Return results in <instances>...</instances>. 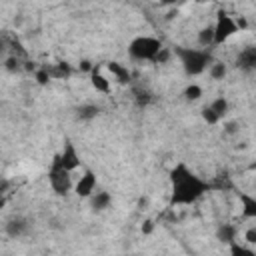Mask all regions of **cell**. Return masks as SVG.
Masks as SVG:
<instances>
[{"mask_svg":"<svg viewBox=\"0 0 256 256\" xmlns=\"http://www.w3.org/2000/svg\"><path fill=\"white\" fill-rule=\"evenodd\" d=\"M162 44L160 40L152 38V36H138L130 42V56L136 60H154V56L160 52Z\"/></svg>","mask_w":256,"mask_h":256,"instance_id":"obj_1","label":"cell"},{"mask_svg":"<svg viewBox=\"0 0 256 256\" xmlns=\"http://www.w3.org/2000/svg\"><path fill=\"white\" fill-rule=\"evenodd\" d=\"M176 182V188H174V202H192L200 192H202V186L196 178L192 176H184V178H174Z\"/></svg>","mask_w":256,"mask_h":256,"instance_id":"obj_2","label":"cell"},{"mask_svg":"<svg viewBox=\"0 0 256 256\" xmlns=\"http://www.w3.org/2000/svg\"><path fill=\"white\" fill-rule=\"evenodd\" d=\"M212 28H214V44H222V42H226L232 34L238 32L236 22H234V16H230V14H226V12H220V14H218V18H216V22L212 24Z\"/></svg>","mask_w":256,"mask_h":256,"instance_id":"obj_3","label":"cell"},{"mask_svg":"<svg viewBox=\"0 0 256 256\" xmlns=\"http://www.w3.org/2000/svg\"><path fill=\"white\" fill-rule=\"evenodd\" d=\"M50 186L56 194H66L70 188H72V178H70V172L64 170V168H58L54 166V170L50 172Z\"/></svg>","mask_w":256,"mask_h":256,"instance_id":"obj_4","label":"cell"},{"mask_svg":"<svg viewBox=\"0 0 256 256\" xmlns=\"http://www.w3.org/2000/svg\"><path fill=\"white\" fill-rule=\"evenodd\" d=\"M94 188H96V176H94L90 170H86V172L78 178V182L74 184V192H76L80 198L92 196V194H94Z\"/></svg>","mask_w":256,"mask_h":256,"instance_id":"obj_5","label":"cell"},{"mask_svg":"<svg viewBox=\"0 0 256 256\" xmlns=\"http://www.w3.org/2000/svg\"><path fill=\"white\" fill-rule=\"evenodd\" d=\"M188 54H190V60H184L186 72L196 74V72L204 70V66H206V54H202V52H188Z\"/></svg>","mask_w":256,"mask_h":256,"instance_id":"obj_6","label":"cell"},{"mask_svg":"<svg viewBox=\"0 0 256 256\" xmlns=\"http://www.w3.org/2000/svg\"><path fill=\"white\" fill-rule=\"evenodd\" d=\"M108 70L112 72V76H114L120 84H126V82L130 80V72H128V68H124L120 62H110V64H108Z\"/></svg>","mask_w":256,"mask_h":256,"instance_id":"obj_7","label":"cell"},{"mask_svg":"<svg viewBox=\"0 0 256 256\" xmlns=\"http://www.w3.org/2000/svg\"><path fill=\"white\" fill-rule=\"evenodd\" d=\"M90 82H92V86H94L98 92H102V94H108L110 88H112V86H110V80H108L104 74L96 72V70L92 72V80H90Z\"/></svg>","mask_w":256,"mask_h":256,"instance_id":"obj_8","label":"cell"},{"mask_svg":"<svg viewBox=\"0 0 256 256\" xmlns=\"http://www.w3.org/2000/svg\"><path fill=\"white\" fill-rule=\"evenodd\" d=\"M110 194L108 192H96V194H92V208L94 210H104V208H108V204H110Z\"/></svg>","mask_w":256,"mask_h":256,"instance_id":"obj_9","label":"cell"},{"mask_svg":"<svg viewBox=\"0 0 256 256\" xmlns=\"http://www.w3.org/2000/svg\"><path fill=\"white\" fill-rule=\"evenodd\" d=\"M198 44L200 46H210V44H214V28L212 26H204L200 32H198Z\"/></svg>","mask_w":256,"mask_h":256,"instance_id":"obj_10","label":"cell"},{"mask_svg":"<svg viewBox=\"0 0 256 256\" xmlns=\"http://www.w3.org/2000/svg\"><path fill=\"white\" fill-rule=\"evenodd\" d=\"M26 228H28V226H26V222L18 218V220H10V222H8L6 232H8L10 236H22V234L26 232Z\"/></svg>","mask_w":256,"mask_h":256,"instance_id":"obj_11","label":"cell"},{"mask_svg":"<svg viewBox=\"0 0 256 256\" xmlns=\"http://www.w3.org/2000/svg\"><path fill=\"white\" fill-rule=\"evenodd\" d=\"M230 254H232V256H256L252 248H248V246H244V244H238L236 240L230 242Z\"/></svg>","mask_w":256,"mask_h":256,"instance_id":"obj_12","label":"cell"},{"mask_svg":"<svg viewBox=\"0 0 256 256\" xmlns=\"http://www.w3.org/2000/svg\"><path fill=\"white\" fill-rule=\"evenodd\" d=\"M208 108H210V110H212L216 116H220V118H222V116L228 112V102H226L224 98H216V100H214V102H212Z\"/></svg>","mask_w":256,"mask_h":256,"instance_id":"obj_13","label":"cell"},{"mask_svg":"<svg viewBox=\"0 0 256 256\" xmlns=\"http://www.w3.org/2000/svg\"><path fill=\"white\" fill-rule=\"evenodd\" d=\"M210 76H212L214 80H222V78L226 76V64H224V62H214V64H210Z\"/></svg>","mask_w":256,"mask_h":256,"instance_id":"obj_14","label":"cell"},{"mask_svg":"<svg viewBox=\"0 0 256 256\" xmlns=\"http://www.w3.org/2000/svg\"><path fill=\"white\" fill-rule=\"evenodd\" d=\"M184 96H186L188 100H198V98L202 96V88H200L198 84H190V86H186Z\"/></svg>","mask_w":256,"mask_h":256,"instance_id":"obj_15","label":"cell"},{"mask_svg":"<svg viewBox=\"0 0 256 256\" xmlns=\"http://www.w3.org/2000/svg\"><path fill=\"white\" fill-rule=\"evenodd\" d=\"M218 236H220L224 242H234V240H236V238H234V236H236V230H234L232 226H224V228L218 230Z\"/></svg>","mask_w":256,"mask_h":256,"instance_id":"obj_16","label":"cell"},{"mask_svg":"<svg viewBox=\"0 0 256 256\" xmlns=\"http://www.w3.org/2000/svg\"><path fill=\"white\" fill-rule=\"evenodd\" d=\"M244 242L248 246H254L256 244V226H248L246 232H244Z\"/></svg>","mask_w":256,"mask_h":256,"instance_id":"obj_17","label":"cell"},{"mask_svg":"<svg viewBox=\"0 0 256 256\" xmlns=\"http://www.w3.org/2000/svg\"><path fill=\"white\" fill-rule=\"evenodd\" d=\"M202 118H204L208 124H218V122H220V116H216V114H214V112H212L208 106L202 110Z\"/></svg>","mask_w":256,"mask_h":256,"instance_id":"obj_18","label":"cell"},{"mask_svg":"<svg viewBox=\"0 0 256 256\" xmlns=\"http://www.w3.org/2000/svg\"><path fill=\"white\" fill-rule=\"evenodd\" d=\"M96 112H98V110H96V106H82V108L78 110L80 118H86V120H88V118H94V116H96Z\"/></svg>","mask_w":256,"mask_h":256,"instance_id":"obj_19","label":"cell"},{"mask_svg":"<svg viewBox=\"0 0 256 256\" xmlns=\"http://www.w3.org/2000/svg\"><path fill=\"white\" fill-rule=\"evenodd\" d=\"M242 200L246 202V210H244V214H246V216H254V214H256V210H254V208H256V202H254L250 196H246V194L242 196Z\"/></svg>","mask_w":256,"mask_h":256,"instance_id":"obj_20","label":"cell"},{"mask_svg":"<svg viewBox=\"0 0 256 256\" xmlns=\"http://www.w3.org/2000/svg\"><path fill=\"white\" fill-rule=\"evenodd\" d=\"M168 60H170V50L168 48H160V52L154 56V62H160V64H164Z\"/></svg>","mask_w":256,"mask_h":256,"instance_id":"obj_21","label":"cell"},{"mask_svg":"<svg viewBox=\"0 0 256 256\" xmlns=\"http://www.w3.org/2000/svg\"><path fill=\"white\" fill-rule=\"evenodd\" d=\"M152 230H154V222L152 220H146L142 224V234H152Z\"/></svg>","mask_w":256,"mask_h":256,"instance_id":"obj_22","label":"cell"},{"mask_svg":"<svg viewBox=\"0 0 256 256\" xmlns=\"http://www.w3.org/2000/svg\"><path fill=\"white\" fill-rule=\"evenodd\" d=\"M48 78H50V76H48V72H42V70H40V72L36 74V80H38L40 84H46V82H48Z\"/></svg>","mask_w":256,"mask_h":256,"instance_id":"obj_23","label":"cell"},{"mask_svg":"<svg viewBox=\"0 0 256 256\" xmlns=\"http://www.w3.org/2000/svg\"><path fill=\"white\" fill-rule=\"evenodd\" d=\"M226 132H228V134H234V132H236V122H228V124H226Z\"/></svg>","mask_w":256,"mask_h":256,"instance_id":"obj_24","label":"cell"},{"mask_svg":"<svg viewBox=\"0 0 256 256\" xmlns=\"http://www.w3.org/2000/svg\"><path fill=\"white\" fill-rule=\"evenodd\" d=\"M6 66H8L10 70H14V68H18V60H14V58H10V60L6 62Z\"/></svg>","mask_w":256,"mask_h":256,"instance_id":"obj_25","label":"cell"},{"mask_svg":"<svg viewBox=\"0 0 256 256\" xmlns=\"http://www.w3.org/2000/svg\"><path fill=\"white\" fill-rule=\"evenodd\" d=\"M80 70H86V72H88V70H92L90 62H88V60H82V62H80Z\"/></svg>","mask_w":256,"mask_h":256,"instance_id":"obj_26","label":"cell"},{"mask_svg":"<svg viewBox=\"0 0 256 256\" xmlns=\"http://www.w3.org/2000/svg\"><path fill=\"white\" fill-rule=\"evenodd\" d=\"M2 206H4V198H0V208H2Z\"/></svg>","mask_w":256,"mask_h":256,"instance_id":"obj_27","label":"cell"},{"mask_svg":"<svg viewBox=\"0 0 256 256\" xmlns=\"http://www.w3.org/2000/svg\"><path fill=\"white\" fill-rule=\"evenodd\" d=\"M0 48H2V40H0Z\"/></svg>","mask_w":256,"mask_h":256,"instance_id":"obj_28","label":"cell"}]
</instances>
